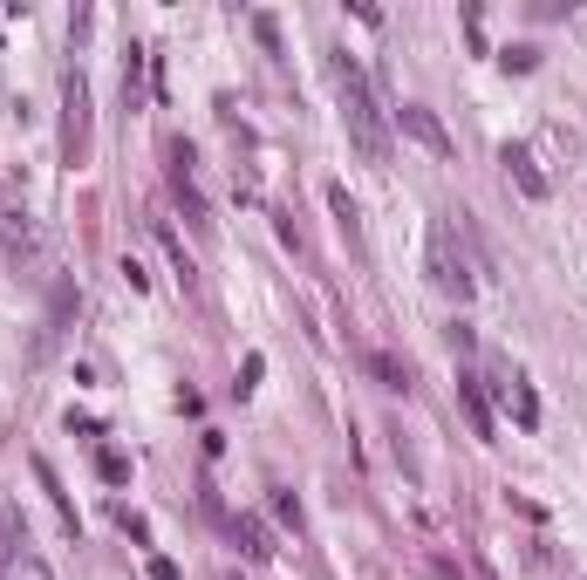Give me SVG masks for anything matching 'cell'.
<instances>
[{
	"instance_id": "obj_1",
	"label": "cell",
	"mask_w": 587,
	"mask_h": 580,
	"mask_svg": "<svg viewBox=\"0 0 587 580\" xmlns=\"http://www.w3.org/2000/svg\"><path fill=\"white\" fill-rule=\"evenodd\" d=\"M328 82H335V110L349 123L355 157H362V164H390V110L376 103V89L355 69L349 48H328Z\"/></svg>"
},
{
	"instance_id": "obj_2",
	"label": "cell",
	"mask_w": 587,
	"mask_h": 580,
	"mask_svg": "<svg viewBox=\"0 0 587 580\" xmlns=\"http://www.w3.org/2000/svg\"><path fill=\"white\" fill-rule=\"evenodd\" d=\"M431 280L451 301H471V294H478V260L465 253V232L451 226V219L431 226Z\"/></svg>"
},
{
	"instance_id": "obj_3",
	"label": "cell",
	"mask_w": 587,
	"mask_h": 580,
	"mask_svg": "<svg viewBox=\"0 0 587 580\" xmlns=\"http://www.w3.org/2000/svg\"><path fill=\"white\" fill-rule=\"evenodd\" d=\"M82 151H89V82L82 69H62V157L82 164Z\"/></svg>"
},
{
	"instance_id": "obj_4",
	"label": "cell",
	"mask_w": 587,
	"mask_h": 580,
	"mask_svg": "<svg viewBox=\"0 0 587 580\" xmlns=\"http://www.w3.org/2000/svg\"><path fill=\"white\" fill-rule=\"evenodd\" d=\"M69 321H76V280H55V294H48V314H41V335L28 348V362H48L62 335H69Z\"/></svg>"
},
{
	"instance_id": "obj_5",
	"label": "cell",
	"mask_w": 587,
	"mask_h": 580,
	"mask_svg": "<svg viewBox=\"0 0 587 580\" xmlns=\"http://www.w3.org/2000/svg\"><path fill=\"white\" fill-rule=\"evenodd\" d=\"M390 123L403 130V137H417V144H424L431 157H451V130L437 123V110H424V103H396Z\"/></svg>"
},
{
	"instance_id": "obj_6",
	"label": "cell",
	"mask_w": 587,
	"mask_h": 580,
	"mask_svg": "<svg viewBox=\"0 0 587 580\" xmlns=\"http://www.w3.org/2000/svg\"><path fill=\"white\" fill-rule=\"evenodd\" d=\"M499 164H506V178L519 185V198H547V192H553V178L540 171V157L526 151V144H506V151H499Z\"/></svg>"
},
{
	"instance_id": "obj_7",
	"label": "cell",
	"mask_w": 587,
	"mask_h": 580,
	"mask_svg": "<svg viewBox=\"0 0 587 580\" xmlns=\"http://www.w3.org/2000/svg\"><path fill=\"white\" fill-rule=\"evenodd\" d=\"M0 246H21V253L35 246V219H28V205L7 198V192H0Z\"/></svg>"
},
{
	"instance_id": "obj_8",
	"label": "cell",
	"mask_w": 587,
	"mask_h": 580,
	"mask_svg": "<svg viewBox=\"0 0 587 580\" xmlns=\"http://www.w3.org/2000/svg\"><path fill=\"white\" fill-rule=\"evenodd\" d=\"M458 403H465L471 437H485V444H492V410H485V389H478V376H458Z\"/></svg>"
},
{
	"instance_id": "obj_9",
	"label": "cell",
	"mask_w": 587,
	"mask_h": 580,
	"mask_svg": "<svg viewBox=\"0 0 587 580\" xmlns=\"http://www.w3.org/2000/svg\"><path fill=\"white\" fill-rule=\"evenodd\" d=\"M233 540L246 546V560H274V533H267L253 512H246V519H233Z\"/></svg>"
},
{
	"instance_id": "obj_10",
	"label": "cell",
	"mask_w": 587,
	"mask_h": 580,
	"mask_svg": "<svg viewBox=\"0 0 587 580\" xmlns=\"http://www.w3.org/2000/svg\"><path fill=\"white\" fill-rule=\"evenodd\" d=\"M328 212H335V226H342V239H349V246H362V226H355V198L342 192V185H328Z\"/></svg>"
},
{
	"instance_id": "obj_11",
	"label": "cell",
	"mask_w": 587,
	"mask_h": 580,
	"mask_svg": "<svg viewBox=\"0 0 587 580\" xmlns=\"http://www.w3.org/2000/svg\"><path fill=\"white\" fill-rule=\"evenodd\" d=\"M499 389H506V403H512V417H519V430L540 424V396H533L526 383H499Z\"/></svg>"
},
{
	"instance_id": "obj_12",
	"label": "cell",
	"mask_w": 587,
	"mask_h": 580,
	"mask_svg": "<svg viewBox=\"0 0 587 580\" xmlns=\"http://www.w3.org/2000/svg\"><path fill=\"white\" fill-rule=\"evenodd\" d=\"M14 553H21V512H14V505L0 499V567H7Z\"/></svg>"
},
{
	"instance_id": "obj_13",
	"label": "cell",
	"mask_w": 587,
	"mask_h": 580,
	"mask_svg": "<svg viewBox=\"0 0 587 580\" xmlns=\"http://www.w3.org/2000/svg\"><path fill=\"white\" fill-rule=\"evenodd\" d=\"M0 580H55V574H48V567H41L35 553H14V560H7V567H0Z\"/></svg>"
},
{
	"instance_id": "obj_14",
	"label": "cell",
	"mask_w": 587,
	"mask_h": 580,
	"mask_svg": "<svg viewBox=\"0 0 587 580\" xmlns=\"http://www.w3.org/2000/svg\"><path fill=\"white\" fill-rule=\"evenodd\" d=\"M499 62H506V76H533L540 69V48H499Z\"/></svg>"
},
{
	"instance_id": "obj_15",
	"label": "cell",
	"mask_w": 587,
	"mask_h": 580,
	"mask_svg": "<svg viewBox=\"0 0 587 580\" xmlns=\"http://www.w3.org/2000/svg\"><path fill=\"white\" fill-rule=\"evenodd\" d=\"M369 369L383 376V389H403V383H410V376H403V362H396V355H383V348L369 355Z\"/></svg>"
},
{
	"instance_id": "obj_16",
	"label": "cell",
	"mask_w": 587,
	"mask_h": 580,
	"mask_svg": "<svg viewBox=\"0 0 587 580\" xmlns=\"http://www.w3.org/2000/svg\"><path fill=\"white\" fill-rule=\"evenodd\" d=\"M96 471H103V485H130V458H123V451H103Z\"/></svg>"
},
{
	"instance_id": "obj_17",
	"label": "cell",
	"mask_w": 587,
	"mask_h": 580,
	"mask_svg": "<svg viewBox=\"0 0 587 580\" xmlns=\"http://www.w3.org/2000/svg\"><path fill=\"white\" fill-rule=\"evenodd\" d=\"M253 35H260V41L280 55V21H274V14H253Z\"/></svg>"
},
{
	"instance_id": "obj_18",
	"label": "cell",
	"mask_w": 587,
	"mask_h": 580,
	"mask_svg": "<svg viewBox=\"0 0 587 580\" xmlns=\"http://www.w3.org/2000/svg\"><path fill=\"white\" fill-rule=\"evenodd\" d=\"M144 580H178V560H164V553H151V560H144Z\"/></svg>"
},
{
	"instance_id": "obj_19",
	"label": "cell",
	"mask_w": 587,
	"mask_h": 580,
	"mask_svg": "<svg viewBox=\"0 0 587 580\" xmlns=\"http://www.w3.org/2000/svg\"><path fill=\"white\" fill-rule=\"evenodd\" d=\"M117 526H123V533H130V540H151V526H144V519H137L130 505H117Z\"/></svg>"
}]
</instances>
